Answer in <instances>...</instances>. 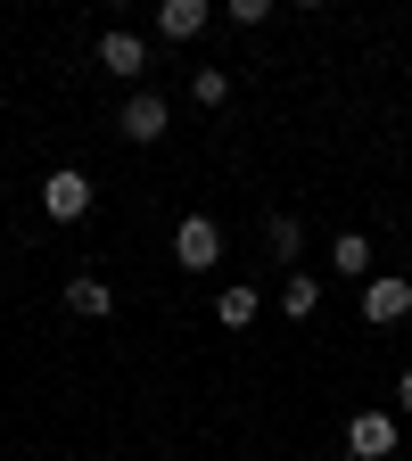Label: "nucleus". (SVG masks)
<instances>
[{"mask_svg": "<svg viewBox=\"0 0 412 461\" xmlns=\"http://www.w3.org/2000/svg\"><path fill=\"white\" fill-rule=\"evenodd\" d=\"M346 453H355V461H388L396 453V420L388 412H355V420H346Z\"/></svg>", "mask_w": 412, "mask_h": 461, "instance_id": "3", "label": "nucleus"}, {"mask_svg": "<svg viewBox=\"0 0 412 461\" xmlns=\"http://www.w3.org/2000/svg\"><path fill=\"white\" fill-rule=\"evenodd\" d=\"M256 313H264V297H256V288H240V280H231L223 297H215V321H223V330H248Z\"/></svg>", "mask_w": 412, "mask_h": 461, "instance_id": "9", "label": "nucleus"}, {"mask_svg": "<svg viewBox=\"0 0 412 461\" xmlns=\"http://www.w3.org/2000/svg\"><path fill=\"white\" fill-rule=\"evenodd\" d=\"M396 403H404V412H412V371H404V379H396Z\"/></svg>", "mask_w": 412, "mask_h": 461, "instance_id": "14", "label": "nucleus"}, {"mask_svg": "<svg viewBox=\"0 0 412 461\" xmlns=\"http://www.w3.org/2000/svg\"><path fill=\"white\" fill-rule=\"evenodd\" d=\"M314 305H322V280H314V272H288V280H280V313H288V321H306Z\"/></svg>", "mask_w": 412, "mask_h": 461, "instance_id": "10", "label": "nucleus"}, {"mask_svg": "<svg viewBox=\"0 0 412 461\" xmlns=\"http://www.w3.org/2000/svg\"><path fill=\"white\" fill-rule=\"evenodd\" d=\"M330 264H338L346 280H355V272H371V240H363V230H338V248H330Z\"/></svg>", "mask_w": 412, "mask_h": 461, "instance_id": "11", "label": "nucleus"}, {"mask_svg": "<svg viewBox=\"0 0 412 461\" xmlns=\"http://www.w3.org/2000/svg\"><path fill=\"white\" fill-rule=\"evenodd\" d=\"M298 248H306V222H298V214H272V256L288 264V256H298Z\"/></svg>", "mask_w": 412, "mask_h": 461, "instance_id": "13", "label": "nucleus"}, {"mask_svg": "<svg viewBox=\"0 0 412 461\" xmlns=\"http://www.w3.org/2000/svg\"><path fill=\"white\" fill-rule=\"evenodd\" d=\"M41 214H50V222H83V214H91V173L58 165L50 182H41Z\"/></svg>", "mask_w": 412, "mask_h": 461, "instance_id": "2", "label": "nucleus"}, {"mask_svg": "<svg viewBox=\"0 0 412 461\" xmlns=\"http://www.w3.org/2000/svg\"><path fill=\"white\" fill-rule=\"evenodd\" d=\"M67 313H83V321H107V313H115V288H107L99 272H75V280H67Z\"/></svg>", "mask_w": 412, "mask_h": 461, "instance_id": "7", "label": "nucleus"}, {"mask_svg": "<svg viewBox=\"0 0 412 461\" xmlns=\"http://www.w3.org/2000/svg\"><path fill=\"white\" fill-rule=\"evenodd\" d=\"M206 17H215L206 0H165V9H157V33L165 41H190V33H206Z\"/></svg>", "mask_w": 412, "mask_h": 461, "instance_id": "8", "label": "nucleus"}, {"mask_svg": "<svg viewBox=\"0 0 412 461\" xmlns=\"http://www.w3.org/2000/svg\"><path fill=\"white\" fill-rule=\"evenodd\" d=\"M99 67L124 75V83H141V75H149V41H141V33H99Z\"/></svg>", "mask_w": 412, "mask_h": 461, "instance_id": "4", "label": "nucleus"}, {"mask_svg": "<svg viewBox=\"0 0 412 461\" xmlns=\"http://www.w3.org/2000/svg\"><path fill=\"white\" fill-rule=\"evenodd\" d=\"M173 264H182V272H215V264H223L215 214H182V222H173Z\"/></svg>", "mask_w": 412, "mask_h": 461, "instance_id": "1", "label": "nucleus"}, {"mask_svg": "<svg viewBox=\"0 0 412 461\" xmlns=\"http://www.w3.org/2000/svg\"><path fill=\"white\" fill-rule=\"evenodd\" d=\"M404 313H412V280L380 272V280L363 288V321H404Z\"/></svg>", "mask_w": 412, "mask_h": 461, "instance_id": "6", "label": "nucleus"}, {"mask_svg": "<svg viewBox=\"0 0 412 461\" xmlns=\"http://www.w3.org/2000/svg\"><path fill=\"white\" fill-rule=\"evenodd\" d=\"M115 124H124V140H165V124H173V115H165V99H157V91H133Z\"/></svg>", "mask_w": 412, "mask_h": 461, "instance_id": "5", "label": "nucleus"}, {"mask_svg": "<svg viewBox=\"0 0 412 461\" xmlns=\"http://www.w3.org/2000/svg\"><path fill=\"white\" fill-rule=\"evenodd\" d=\"M190 99H198V107H223V99H231V75H223V67H198V75H190Z\"/></svg>", "mask_w": 412, "mask_h": 461, "instance_id": "12", "label": "nucleus"}]
</instances>
